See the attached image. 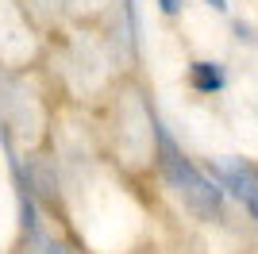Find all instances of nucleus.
<instances>
[{"instance_id":"20e7f679","label":"nucleus","mask_w":258,"mask_h":254,"mask_svg":"<svg viewBox=\"0 0 258 254\" xmlns=\"http://www.w3.org/2000/svg\"><path fill=\"white\" fill-rule=\"evenodd\" d=\"M189 89L193 93H201V96H220L227 89V70L220 62H193L189 66Z\"/></svg>"},{"instance_id":"f03ea898","label":"nucleus","mask_w":258,"mask_h":254,"mask_svg":"<svg viewBox=\"0 0 258 254\" xmlns=\"http://www.w3.org/2000/svg\"><path fill=\"white\" fill-rule=\"evenodd\" d=\"M208 177H212L227 197H235V201L243 204V212L258 223V166L254 162L227 154V158H216L212 166H208Z\"/></svg>"},{"instance_id":"f257e3e1","label":"nucleus","mask_w":258,"mask_h":254,"mask_svg":"<svg viewBox=\"0 0 258 254\" xmlns=\"http://www.w3.org/2000/svg\"><path fill=\"white\" fill-rule=\"evenodd\" d=\"M151 131H154V162H158L162 177L177 197L185 201V208L197 220H224V197L227 193L208 177L201 166H193V158L177 147V139L170 135V127L158 119V112H151Z\"/></svg>"},{"instance_id":"39448f33","label":"nucleus","mask_w":258,"mask_h":254,"mask_svg":"<svg viewBox=\"0 0 258 254\" xmlns=\"http://www.w3.org/2000/svg\"><path fill=\"white\" fill-rule=\"evenodd\" d=\"M158 8H162V16H181L185 0H158Z\"/></svg>"},{"instance_id":"423d86ee","label":"nucleus","mask_w":258,"mask_h":254,"mask_svg":"<svg viewBox=\"0 0 258 254\" xmlns=\"http://www.w3.org/2000/svg\"><path fill=\"white\" fill-rule=\"evenodd\" d=\"M205 4H208L212 12H227V0H205Z\"/></svg>"},{"instance_id":"7ed1b4c3","label":"nucleus","mask_w":258,"mask_h":254,"mask_svg":"<svg viewBox=\"0 0 258 254\" xmlns=\"http://www.w3.org/2000/svg\"><path fill=\"white\" fill-rule=\"evenodd\" d=\"M35 123L31 116V96L23 89V81L12 74L8 66H0V135L12 139V131H23Z\"/></svg>"}]
</instances>
